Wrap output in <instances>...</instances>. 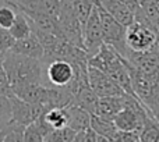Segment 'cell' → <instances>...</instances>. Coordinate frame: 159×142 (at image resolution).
Listing matches in <instances>:
<instances>
[{
    "mask_svg": "<svg viewBox=\"0 0 159 142\" xmlns=\"http://www.w3.org/2000/svg\"><path fill=\"white\" fill-rule=\"evenodd\" d=\"M10 33L13 35V38L16 39H22V38H27L32 33V27H31V21L27 16H25L22 11L17 10V16L14 18L13 24L11 27L8 28Z\"/></svg>",
    "mask_w": 159,
    "mask_h": 142,
    "instance_id": "cell-18",
    "label": "cell"
},
{
    "mask_svg": "<svg viewBox=\"0 0 159 142\" xmlns=\"http://www.w3.org/2000/svg\"><path fill=\"white\" fill-rule=\"evenodd\" d=\"M158 2H159V0H158Z\"/></svg>",
    "mask_w": 159,
    "mask_h": 142,
    "instance_id": "cell-31",
    "label": "cell"
},
{
    "mask_svg": "<svg viewBox=\"0 0 159 142\" xmlns=\"http://www.w3.org/2000/svg\"><path fill=\"white\" fill-rule=\"evenodd\" d=\"M82 38H84V49L88 53V56H93L101 46L105 43L103 42V31H102V22L101 17H99L98 6L92 7L91 14L88 20L84 24V29H82Z\"/></svg>",
    "mask_w": 159,
    "mask_h": 142,
    "instance_id": "cell-5",
    "label": "cell"
},
{
    "mask_svg": "<svg viewBox=\"0 0 159 142\" xmlns=\"http://www.w3.org/2000/svg\"><path fill=\"white\" fill-rule=\"evenodd\" d=\"M99 17L102 22V31H103V42L112 46L116 52H119L123 57H126L130 47L126 43V27L113 18L106 10L101 6L99 0H96Z\"/></svg>",
    "mask_w": 159,
    "mask_h": 142,
    "instance_id": "cell-2",
    "label": "cell"
},
{
    "mask_svg": "<svg viewBox=\"0 0 159 142\" xmlns=\"http://www.w3.org/2000/svg\"><path fill=\"white\" fill-rule=\"evenodd\" d=\"M3 66L10 79L11 88L25 84H45V64L39 59L8 50L3 55Z\"/></svg>",
    "mask_w": 159,
    "mask_h": 142,
    "instance_id": "cell-1",
    "label": "cell"
},
{
    "mask_svg": "<svg viewBox=\"0 0 159 142\" xmlns=\"http://www.w3.org/2000/svg\"><path fill=\"white\" fill-rule=\"evenodd\" d=\"M91 127H92L99 135L106 138L107 142L113 140V135L117 131V127L115 126L113 120L102 117V116H99V114H91Z\"/></svg>",
    "mask_w": 159,
    "mask_h": 142,
    "instance_id": "cell-17",
    "label": "cell"
},
{
    "mask_svg": "<svg viewBox=\"0 0 159 142\" xmlns=\"http://www.w3.org/2000/svg\"><path fill=\"white\" fill-rule=\"evenodd\" d=\"M75 132L71 127L64 126L61 128H56L48 134V137L45 138V141L48 142H74Z\"/></svg>",
    "mask_w": 159,
    "mask_h": 142,
    "instance_id": "cell-21",
    "label": "cell"
},
{
    "mask_svg": "<svg viewBox=\"0 0 159 142\" xmlns=\"http://www.w3.org/2000/svg\"><path fill=\"white\" fill-rule=\"evenodd\" d=\"M73 75L74 66L69 60L56 59L45 64V79L48 87H67L73 79Z\"/></svg>",
    "mask_w": 159,
    "mask_h": 142,
    "instance_id": "cell-6",
    "label": "cell"
},
{
    "mask_svg": "<svg viewBox=\"0 0 159 142\" xmlns=\"http://www.w3.org/2000/svg\"><path fill=\"white\" fill-rule=\"evenodd\" d=\"M88 79H89V87L95 91V93L102 98V96H116V95H124V89L106 73L96 67L88 66Z\"/></svg>",
    "mask_w": 159,
    "mask_h": 142,
    "instance_id": "cell-7",
    "label": "cell"
},
{
    "mask_svg": "<svg viewBox=\"0 0 159 142\" xmlns=\"http://www.w3.org/2000/svg\"><path fill=\"white\" fill-rule=\"evenodd\" d=\"M0 93L8 96V98L14 95L13 88H11V84H10V79H8V77H7L4 66H3V57H0Z\"/></svg>",
    "mask_w": 159,
    "mask_h": 142,
    "instance_id": "cell-26",
    "label": "cell"
},
{
    "mask_svg": "<svg viewBox=\"0 0 159 142\" xmlns=\"http://www.w3.org/2000/svg\"><path fill=\"white\" fill-rule=\"evenodd\" d=\"M52 131V127L43 120V117H39L38 120L28 124L24 130V141L27 142H43L48 134Z\"/></svg>",
    "mask_w": 159,
    "mask_h": 142,
    "instance_id": "cell-15",
    "label": "cell"
},
{
    "mask_svg": "<svg viewBox=\"0 0 159 142\" xmlns=\"http://www.w3.org/2000/svg\"><path fill=\"white\" fill-rule=\"evenodd\" d=\"M57 22L63 38L66 41H69L70 43L84 49V38H82L84 25L75 17V14L73 13V10L67 6V3L64 0H61L60 11H59L57 16Z\"/></svg>",
    "mask_w": 159,
    "mask_h": 142,
    "instance_id": "cell-3",
    "label": "cell"
},
{
    "mask_svg": "<svg viewBox=\"0 0 159 142\" xmlns=\"http://www.w3.org/2000/svg\"><path fill=\"white\" fill-rule=\"evenodd\" d=\"M11 102L10 98L0 93V126H6L11 121Z\"/></svg>",
    "mask_w": 159,
    "mask_h": 142,
    "instance_id": "cell-24",
    "label": "cell"
},
{
    "mask_svg": "<svg viewBox=\"0 0 159 142\" xmlns=\"http://www.w3.org/2000/svg\"><path fill=\"white\" fill-rule=\"evenodd\" d=\"M0 57H3V53H0Z\"/></svg>",
    "mask_w": 159,
    "mask_h": 142,
    "instance_id": "cell-29",
    "label": "cell"
},
{
    "mask_svg": "<svg viewBox=\"0 0 159 142\" xmlns=\"http://www.w3.org/2000/svg\"><path fill=\"white\" fill-rule=\"evenodd\" d=\"M124 104H126V93L116 96H102L99 98L98 109L95 114L113 120L115 116L124 107Z\"/></svg>",
    "mask_w": 159,
    "mask_h": 142,
    "instance_id": "cell-13",
    "label": "cell"
},
{
    "mask_svg": "<svg viewBox=\"0 0 159 142\" xmlns=\"http://www.w3.org/2000/svg\"><path fill=\"white\" fill-rule=\"evenodd\" d=\"M6 4L14 8H27V10L39 11V13L49 14L57 18L60 11L61 0H4Z\"/></svg>",
    "mask_w": 159,
    "mask_h": 142,
    "instance_id": "cell-9",
    "label": "cell"
},
{
    "mask_svg": "<svg viewBox=\"0 0 159 142\" xmlns=\"http://www.w3.org/2000/svg\"><path fill=\"white\" fill-rule=\"evenodd\" d=\"M3 127H4V126H0V130H2V128H3Z\"/></svg>",
    "mask_w": 159,
    "mask_h": 142,
    "instance_id": "cell-30",
    "label": "cell"
},
{
    "mask_svg": "<svg viewBox=\"0 0 159 142\" xmlns=\"http://www.w3.org/2000/svg\"><path fill=\"white\" fill-rule=\"evenodd\" d=\"M98 102H99V96L96 95L95 91L88 85V87L82 88V89H80L78 92L75 93L73 103L82 107V109L87 110L91 114H95L96 109H98Z\"/></svg>",
    "mask_w": 159,
    "mask_h": 142,
    "instance_id": "cell-16",
    "label": "cell"
},
{
    "mask_svg": "<svg viewBox=\"0 0 159 142\" xmlns=\"http://www.w3.org/2000/svg\"><path fill=\"white\" fill-rule=\"evenodd\" d=\"M99 3L113 18H116L124 27H129L134 21V13L121 0H99Z\"/></svg>",
    "mask_w": 159,
    "mask_h": 142,
    "instance_id": "cell-12",
    "label": "cell"
},
{
    "mask_svg": "<svg viewBox=\"0 0 159 142\" xmlns=\"http://www.w3.org/2000/svg\"><path fill=\"white\" fill-rule=\"evenodd\" d=\"M42 117H43V120L52 127V130L61 128V127L67 126L66 107H52V109L46 110Z\"/></svg>",
    "mask_w": 159,
    "mask_h": 142,
    "instance_id": "cell-19",
    "label": "cell"
},
{
    "mask_svg": "<svg viewBox=\"0 0 159 142\" xmlns=\"http://www.w3.org/2000/svg\"><path fill=\"white\" fill-rule=\"evenodd\" d=\"M10 102H11V114H13L11 121L21 124L24 127H27L28 124L35 121V113H34L32 103L22 100L16 93L13 96H10Z\"/></svg>",
    "mask_w": 159,
    "mask_h": 142,
    "instance_id": "cell-11",
    "label": "cell"
},
{
    "mask_svg": "<svg viewBox=\"0 0 159 142\" xmlns=\"http://www.w3.org/2000/svg\"><path fill=\"white\" fill-rule=\"evenodd\" d=\"M126 43L134 52H145L157 45V32L141 22L133 21L126 27Z\"/></svg>",
    "mask_w": 159,
    "mask_h": 142,
    "instance_id": "cell-4",
    "label": "cell"
},
{
    "mask_svg": "<svg viewBox=\"0 0 159 142\" xmlns=\"http://www.w3.org/2000/svg\"><path fill=\"white\" fill-rule=\"evenodd\" d=\"M74 142H107L106 138L99 135L92 127H87V128L81 130V131L75 132Z\"/></svg>",
    "mask_w": 159,
    "mask_h": 142,
    "instance_id": "cell-22",
    "label": "cell"
},
{
    "mask_svg": "<svg viewBox=\"0 0 159 142\" xmlns=\"http://www.w3.org/2000/svg\"><path fill=\"white\" fill-rule=\"evenodd\" d=\"M116 142H141L140 140V131H135V130H117L116 134L113 135V140Z\"/></svg>",
    "mask_w": 159,
    "mask_h": 142,
    "instance_id": "cell-25",
    "label": "cell"
},
{
    "mask_svg": "<svg viewBox=\"0 0 159 142\" xmlns=\"http://www.w3.org/2000/svg\"><path fill=\"white\" fill-rule=\"evenodd\" d=\"M134 69L145 74H159V46L155 45L152 49L145 52H134L130 49L126 57Z\"/></svg>",
    "mask_w": 159,
    "mask_h": 142,
    "instance_id": "cell-8",
    "label": "cell"
},
{
    "mask_svg": "<svg viewBox=\"0 0 159 142\" xmlns=\"http://www.w3.org/2000/svg\"><path fill=\"white\" fill-rule=\"evenodd\" d=\"M14 42H16V39L13 38L10 31L0 27V53L4 55L6 52H8L11 49V46L14 45Z\"/></svg>",
    "mask_w": 159,
    "mask_h": 142,
    "instance_id": "cell-27",
    "label": "cell"
},
{
    "mask_svg": "<svg viewBox=\"0 0 159 142\" xmlns=\"http://www.w3.org/2000/svg\"><path fill=\"white\" fill-rule=\"evenodd\" d=\"M67 112V126L71 127L74 131H81L91 126V113L84 110L82 107L71 103L66 107Z\"/></svg>",
    "mask_w": 159,
    "mask_h": 142,
    "instance_id": "cell-14",
    "label": "cell"
},
{
    "mask_svg": "<svg viewBox=\"0 0 159 142\" xmlns=\"http://www.w3.org/2000/svg\"><path fill=\"white\" fill-rule=\"evenodd\" d=\"M141 142H157L159 141V120L152 116H147L143 130L140 132Z\"/></svg>",
    "mask_w": 159,
    "mask_h": 142,
    "instance_id": "cell-20",
    "label": "cell"
},
{
    "mask_svg": "<svg viewBox=\"0 0 159 142\" xmlns=\"http://www.w3.org/2000/svg\"><path fill=\"white\" fill-rule=\"evenodd\" d=\"M10 52L42 60L43 55H45V47H43V45L39 42V39L36 38L34 33H31L27 38L17 39V41L14 42V45L11 46Z\"/></svg>",
    "mask_w": 159,
    "mask_h": 142,
    "instance_id": "cell-10",
    "label": "cell"
},
{
    "mask_svg": "<svg viewBox=\"0 0 159 142\" xmlns=\"http://www.w3.org/2000/svg\"><path fill=\"white\" fill-rule=\"evenodd\" d=\"M16 16H17L16 8L8 6V4H6V3L2 4L0 6V27L8 29V28L11 27V24H13Z\"/></svg>",
    "mask_w": 159,
    "mask_h": 142,
    "instance_id": "cell-23",
    "label": "cell"
},
{
    "mask_svg": "<svg viewBox=\"0 0 159 142\" xmlns=\"http://www.w3.org/2000/svg\"><path fill=\"white\" fill-rule=\"evenodd\" d=\"M157 45H158V46H159V31H158V32H157Z\"/></svg>",
    "mask_w": 159,
    "mask_h": 142,
    "instance_id": "cell-28",
    "label": "cell"
}]
</instances>
